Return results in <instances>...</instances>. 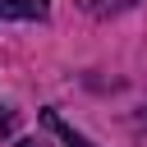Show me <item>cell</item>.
<instances>
[{
    "label": "cell",
    "instance_id": "cell-3",
    "mask_svg": "<svg viewBox=\"0 0 147 147\" xmlns=\"http://www.w3.org/2000/svg\"><path fill=\"white\" fill-rule=\"evenodd\" d=\"M129 5H138V0H83V9H92V14H110V9H129Z\"/></svg>",
    "mask_w": 147,
    "mask_h": 147
},
{
    "label": "cell",
    "instance_id": "cell-5",
    "mask_svg": "<svg viewBox=\"0 0 147 147\" xmlns=\"http://www.w3.org/2000/svg\"><path fill=\"white\" fill-rule=\"evenodd\" d=\"M14 147H46V142H41V138H18Z\"/></svg>",
    "mask_w": 147,
    "mask_h": 147
},
{
    "label": "cell",
    "instance_id": "cell-4",
    "mask_svg": "<svg viewBox=\"0 0 147 147\" xmlns=\"http://www.w3.org/2000/svg\"><path fill=\"white\" fill-rule=\"evenodd\" d=\"M14 124H18V110L0 106V138H9V133H14Z\"/></svg>",
    "mask_w": 147,
    "mask_h": 147
},
{
    "label": "cell",
    "instance_id": "cell-2",
    "mask_svg": "<svg viewBox=\"0 0 147 147\" xmlns=\"http://www.w3.org/2000/svg\"><path fill=\"white\" fill-rule=\"evenodd\" d=\"M41 124H46L51 133H60V142H64V147H92V142H87L83 133H74V129H69V124H64L55 110H41Z\"/></svg>",
    "mask_w": 147,
    "mask_h": 147
},
{
    "label": "cell",
    "instance_id": "cell-1",
    "mask_svg": "<svg viewBox=\"0 0 147 147\" xmlns=\"http://www.w3.org/2000/svg\"><path fill=\"white\" fill-rule=\"evenodd\" d=\"M51 0H0V18H46Z\"/></svg>",
    "mask_w": 147,
    "mask_h": 147
}]
</instances>
